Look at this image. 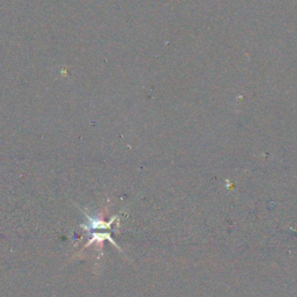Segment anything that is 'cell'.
Wrapping results in <instances>:
<instances>
[{
  "instance_id": "obj_1",
  "label": "cell",
  "mask_w": 297,
  "mask_h": 297,
  "mask_svg": "<svg viewBox=\"0 0 297 297\" xmlns=\"http://www.w3.org/2000/svg\"><path fill=\"white\" fill-rule=\"evenodd\" d=\"M82 213H84V216L87 218V223L86 224H80V228L87 231L88 233L96 230H110L114 221L117 218V216H114L109 222H105L102 217H93L88 213L84 212V210H82Z\"/></svg>"
},
{
  "instance_id": "obj_2",
  "label": "cell",
  "mask_w": 297,
  "mask_h": 297,
  "mask_svg": "<svg viewBox=\"0 0 297 297\" xmlns=\"http://www.w3.org/2000/svg\"><path fill=\"white\" fill-rule=\"evenodd\" d=\"M90 234H91V237L88 239V243L84 246V249H86V247H88L90 245H92V244H98L99 245V251H101L102 244H104V242L107 239V241H109L111 244L116 246L117 249L121 251V249H120V246L116 244V243L114 242V239L111 238L109 232H90Z\"/></svg>"
}]
</instances>
